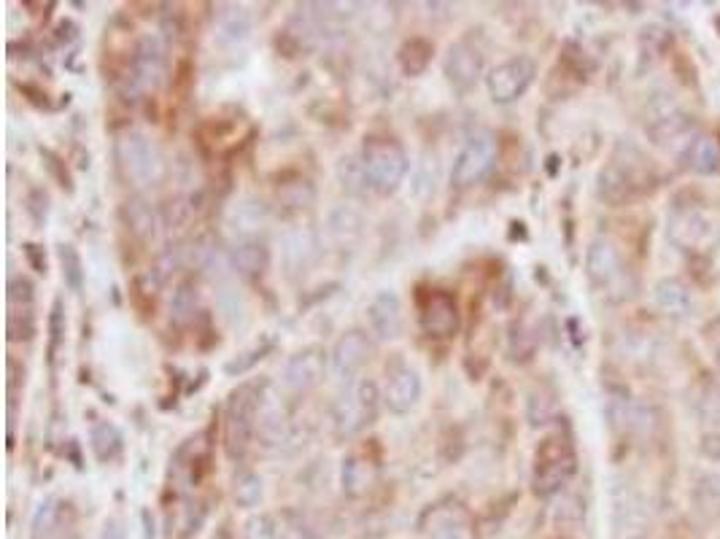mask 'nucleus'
<instances>
[{"mask_svg":"<svg viewBox=\"0 0 720 539\" xmlns=\"http://www.w3.org/2000/svg\"><path fill=\"white\" fill-rule=\"evenodd\" d=\"M653 181H656V176H653L648 157L637 146L621 143L615 149L613 160L607 162L599 173L596 192L607 205H629L645 192H650L656 186Z\"/></svg>","mask_w":720,"mask_h":539,"instance_id":"obj_1","label":"nucleus"},{"mask_svg":"<svg viewBox=\"0 0 720 539\" xmlns=\"http://www.w3.org/2000/svg\"><path fill=\"white\" fill-rule=\"evenodd\" d=\"M265 389L259 383H240L230 391L224 405V451L232 461H240L249 453L259 426V405Z\"/></svg>","mask_w":720,"mask_h":539,"instance_id":"obj_2","label":"nucleus"},{"mask_svg":"<svg viewBox=\"0 0 720 539\" xmlns=\"http://www.w3.org/2000/svg\"><path fill=\"white\" fill-rule=\"evenodd\" d=\"M116 165L122 170V176L130 184L141 186V189H152L160 186L168 176V165L157 143H152L138 130H127L116 138Z\"/></svg>","mask_w":720,"mask_h":539,"instance_id":"obj_3","label":"nucleus"},{"mask_svg":"<svg viewBox=\"0 0 720 539\" xmlns=\"http://www.w3.org/2000/svg\"><path fill=\"white\" fill-rule=\"evenodd\" d=\"M367 186L378 195H394L410 170V160L400 141L394 138H367L362 149Z\"/></svg>","mask_w":720,"mask_h":539,"instance_id":"obj_4","label":"nucleus"},{"mask_svg":"<svg viewBox=\"0 0 720 539\" xmlns=\"http://www.w3.org/2000/svg\"><path fill=\"white\" fill-rule=\"evenodd\" d=\"M578 469V459L572 451V442L564 434H551L545 437L537 451H534V469H532V488L537 496L559 494L567 486L569 478Z\"/></svg>","mask_w":720,"mask_h":539,"instance_id":"obj_5","label":"nucleus"},{"mask_svg":"<svg viewBox=\"0 0 720 539\" xmlns=\"http://www.w3.org/2000/svg\"><path fill=\"white\" fill-rule=\"evenodd\" d=\"M343 389L346 391L335 402V432L340 437H351L373 424L378 416V399L383 397L375 389L373 380H356Z\"/></svg>","mask_w":720,"mask_h":539,"instance_id":"obj_6","label":"nucleus"},{"mask_svg":"<svg viewBox=\"0 0 720 539\" xmlns=\"http://www.w3.org/2000/svg\"><path fill=\"white\" fill-rule=\"evenodd\" d=\"M168 73V52L157 36H143L133 49V57L127 62L125 87L133 95L157 89Z\"/></svg>","mask_w":720,"mask_h":539,"instance_id":"obj_7","label":"nucleus"},{"mask_svg":"<svg viewBox=\"0 0 720 539\" xmlns=\"http://www.w3.org/2000/svg\"><path fill=\"white\" fill-rule=\"evenodd\" d=\"M648 135L650 141L656 143V146H661V149L685 154L688 146L696 141L694 116L685 114L683 108L669 106V103H661V100H658L656 106H650Z\"/></svg>","mask_w":720,"mask_h":539,"instance_id":"obj_8","label":"nucleus"},{"mask_svg":"<svg viewBox=\"0 0 720 539\" xmlns=\"http://www.w3.org/2000/svg\"><path fill=\"white\" fill-rule=\"evenodd\" d=\"M494 165H497V138L491 133L472 135L454 160L451 184L456 189H470V186L480 184L483 178L489 176Z\"/></svg>","mask_w":720,"mask_h":539,"instance_id":"obj_9","label":"nucleus"},{"mask_svg":"<svg viewBox=\"0 0 720 539\" xmlns=\"http://www.w3.org/2000/svg\"><path fill=\"white\" fill-rule=\"evenodd\" d=\"M483 65H486V60H483V52L475 44V38L464 36L448 46L443 73L456 95H470L472 89L478 87L480 76H483Z\"/></svg>","mask_w":720,"mask_h":539,"instance_id":"obj_10","label":"nucleus"},{"mask_svg":"<svg viewBox=\"0 0 720 539\" xmlns=\"http://www.w3.org/2000/svg\"><path fill=\"white\" fill-rule=\"evenodd\" d=\"M534 76H537V65L532 57H510V60L499 62L497 68H491L486 76V89L494 103L507 106V103H516L526 89L532 87Z\"/></svg>","mask_w":720,"mask_h":539,"instance_id":"obj_11","label":"nucleus"},{"mask_svg":"<svg viewBox=\"0 0 720 539\" xmlns=\"http://www.w3.org/2000/svg\"><path fill=\"white\" fill-rule=\"evenodd\" d=\"M370 354H373V343H370V337L365 332H359V329L346 332L329 351V372H332V378L343 383V386L356 383V375L365 370V364L370 362Z\"/></svg>","mask_w":720,"mask_h":539,"instance_id":"obj_12","label":"nucleus"},{"mask_svg":"<svg viewBox=\"0 0 720 539\" xmlns=\"http://www.w3.org/2000/svg\"><path fill=\"white\" fill-rule=\"evenodd\" d=\"M669 238L683 251H707L718 240V224L699 208H677L669 219Z\"/></svg>","mask_w":720,"mask_h":539,"instance_id":"obj_13","label":"nucleus"},{"mask_svg":"<svg viewBox=\"0 0 720 539\" xmlns=\"http://www.w3.org/2000/svg\"><path fill=\"white\" fill-rule=\"evenodd\" d=\"M421 327L432 340H451L454 335H459L462 313H459V302L454 294L432 289L421 302Z\"/></svg>","mask_w":720,"mask_h":539,"instance_id":"obj_14","label":"nucleus"},{"mask_svg":"<svg viewBox=\"0 0 720 539\" xmlns=\"http://www.w3.org/2000/svg\"><path fill=\"white\" fill-rule=\"evenodd\" d=\"M329 367V354L319 345H308L303 351L289 356L284 367V386L294 394H308L324 380Z\"/></svg>","mask_w":720,"mask_h":539,"instance_id":"obj_15","label":"nucleus"},{"mask_svg":"<svg viewBox=\"0 0 720 539\" xmlns=\"http://www.w3.org/2000/svg\"><path fill=\"white\" fill-rule=\"evenodd\" d=\"M33 283L25 275H14L9 281V340H33L36 337V308H33Z\"/></svg>","mask_w":720,"mask_h":539,"instance_id":"obj_16","label":"nucleus"},{"mask_svg":"<svg viewBox=\"0 0 720 539\" xmlns=\"http://www.w3.org/2000/svg\"><path fill=\"white\" fill-rule=\"evenodd\" d=\"M586 275L596 289H613L623 278V257L621 248L610 238H596L588 246L586 254Z\"/></svg>","mask_w":720,"mask_h":539,"instance_id":"obj_17","label":"nucleus"},{"mask_svg":"<svg viewBox=\"0 0 720 539\" xmlns=\"http://www.w3.org/2000/svg\"><path fill=\"white\" fill-rule=\"evenodd\" d=\"M367 324L381 343H394L402 335V302L392 289H383L370 300Z\"/></svg>","mask_w":720,"mask_h":539,"instance_id":"obj_18","label":"nucleus"},{"mask_svg":"<svg viewBox=\"0 0 720 539\" xmlns=\"http://www.w3.org/2000/svg\"><path fill=\"white\" fill-rule=\"evenodd\" d=\"M421 375L418 370L408 367V364H400L397 370L389 375V383H386V391H383V405L392 410L394 416H408L410 410L418 405L421 399Z\"/></svg>","mask_w":720,"mask_h":539,"instance_id":"obj_19","label":"nucleus"},{"mask_svg":"<svg viewBox=\"0 0 720 539\" xmlns=\"http://www.w3.org/2000/svg\"><path fill=\"white\" fill-rule=\"evenodd\" d=\"M281 257H284L286 273L292 278L308 273V267L319 257V240L311 230H303V227L289 230L281 240Z\"/></svg>","mask_w":720,"mask_h":539,"instance_id":"obj_20","label":"nucleus"},{"mask_svg":"<svg viewBox=\"0 0 720 539\" xmlns=\"http://www.w3.org/2000/svg\"><path fill=\"white\" fill-rule=\"evenodd\" d=\"M265 224L267 205L254 200V197H243L227 211V227L238 240H257Z\"/></svg>","mask_w":720,"mask_h":539,"instance_id":"obj_21","label":"nucleus"},{"mask_svg":"<svg viewBox=\"0 0 720 539\" xmlns=\"http://www.w3.org/2000/svg\"><path fill=\"white\" fill-rule=\"evenodd\" d=\"M656 302L669 319L683 321L694 313V294L680 278H661L656 283Z\"/></svg>","mask_w":720,"mask_h":539,"instance_id":"obj_22","label":"nucleus"},{"mask_svg":"<svg viewBox=\"0 0 720 539\" xmlns=\"http://www.w3.org/2000/svg\"><path fill=\"white\" fill-rule=\"evenodd\" d=\"M68 513H71V504L63 502V499H54V496L44 499L36 515H33V521H30V539L63 537V523Z\"/></svg>","mask_w":720,"mask_h":539,"instance_id":"obj_23","label":"nucleus"},{"mask_svg":"<svg viewBox=\"0 0 720 539\" xmlns=\"http://www.w3.org/2000/svg\"><path fill=\"white\" fill-rule=\"evenodd\" d=\"M685 168L699 176H715L720 173V138L718 135H699L688 151L683 154Z\"/></svg>","mask_w":720,"mask_h":539,"instance_id":"obj_24","label":"nucleus"},{"mask_svg":"<svg viewBox=\"0 0 720 539\" xmlns=\"http://www.w3.org/2000/svg\"><path fill=\"white\" fill-rule=\"evenodd\" d=\"M230 265L246 278H257L270 265V251L259 240H238L230 251Z\"/></svg>","mask_w":720,"mask_h":539,"instance_id":"obj_25","label":"nucleus"},{"mask_svg":"<svg viewBox=\"0 0 720 539\" xmlns=\"http://www.w3.org/2000/svg\"><path fill=\"white\" fill-rule=\"evenodd\" d=\"M251 33V17L243 6H224L216 25V41L222 46L243 44Z\"/></svg>","mask_w":720,"mask_h":539,"instance_id":"obj_26","label":"nucleus"},{"mask_svg":"<svg viewBox=\"0 0 720 539\" xmlns=\"http://www.w3.org/2000/svg\"><path fill=\"white\" fill-rule=\"evenodd\" d=\"M375 480V464L362 453H354L343 461V469H340V483H343V491L348 496H362L367 488L373 486Z\"/></svg>","mask_w":720,"mask_h":539,"instance_id":"obj_27","label":"nucleus"},{"mask_svg":"<svg viewBox=\"0 0 720 539\" xmlns=\"http://www.w3.org/2000/svg\"><path fill=\"white\" fill-rule=\"evenodd\" d=\"M122 216H125L127 230L133 232L135 238L149 243V240L157 238V230H160V219L149 203L143 200H127L125 208H122Z\"/></svg>","mask_w":720,"mask_h":539,"instance_id":"obj_28","label":"nucleus"},{"mask_svg":"<svg viewBox=\"0 0 720 539\" xmlns=\"http://www.w3.org/2000/svg\"><path fill=\"white\" fill-rule=\"evenodd\" d=\"M432 57H435V44L421 36L408 38V41L400 46V52H397V60H400V68L405 76H421V73H427V68L432 65Z\"/></svg>","mask_w":720,"mask_h":539,"instance_id":"obj_29","label":"nucleus"},{"mask_svg":"<svg viewBox=\"0 0 720 539\" xmlns=\"http://www.w3.org/2000/svg\"><path fill=\"white\" fill-rule=\"evenodd\" d=\"M89 445L100 464H111L122 453V432L111 421H98L89 432Z\"/></svg>","mask_w":720,"mask_h":539,"instance_id":"obj_30","label":"nucleus"},{"mask_svg":"<svg viewBox=\"0 0 720 539\" xmlns=\"http://www.w3.org/2000/svg\"><path fill=\"white\" fill-rule=\"evenodd\" d=\"M262 494H265V480L259 478L257 472H251V469L240 472L235 483H232V499H235V504L243 507V510L257 507V504L262 502Z\"/></svg>","mask_w":720,"mask_h":539,"instance_id":"obj_31","label":"nucleus"},{"mask_svg":"<svg viewBox=\"0 0 720 539\" xmlns=\"http://www.w3.org/2000/svg\"><path fill=\"white\" fill-rule=\"evenodd\" d=\"M195 313H197L195 281L178 283L176 294H173V302H170V316H173V321H176L178 327H184L189 321H195Z\"/></svg>","mask_w":720,"mask_h":539,"instance_id":"obj_32","label":"nucleus"},{"mask_svg":"<svg viewBox=\"0 0 720 539\" xmlns=\"http://www.w3.org/2000/svg\"><path fill=\"white\" fill-rule=\"evenodd\" d=\"M60 265H63V278L71 286L73 292H81L84 286V262H81L79 251L71 243L60 246Z\"/></svg>","mask_w":720,"mask_h":539,"instance_id":"obj_33","label":"nucleus"},{"mask_svg":"<svg viewBox=\"0 0 720 539\" xmlns=\"http://www.w3.org/2000/svg\"><path fill=\"white\" fill-rule=\"evenodd\" d=\"M359 227H362V221L356 216L354 211H348V208H340V211L332 213V219H329V232H332V238L340 240V243H351V240L359 235Z\"/></svg>","mask_w":720,"mask_h":539,"instance_id":"obj_34","label":"nucleus"},{"mask_svg":"<svg viewBox=\"0 0 720 539\" xmlns=\"http://www.w3.org/2000/svg\"><path fill=\"white\" fill-rule=\"evenodd\" d=\"M243 539H281V526L276 515L257 513L243 523Z\"/></svg>","mask_w":720,"mask_h":539,"instance_id":"obj_35","label":"nucleus"},{"mask_svg":"<svg viewBox=\"0 0 720 539\" xmlns=\"http://www.w3.org/2000/svg\"><path fill=\"white\" fill-rule=\"evenodd\" d=\"M338 176L340 181H343V186H348L351 192H354V189H370V186H367L365 165H362V154H359V157H343L338 165Z\"/></svg>","mask_w":720,"mask_h":539,"instance_id":"obj_36","label":"nucleus"},{"mask_svg":"<svg viewBox=\"0 0 720 539\" xmlns=\"http://www.w3.org/2000/svg\"><path fill=\"white\" fill-rule=\"evenodd\" d=\"M429 539H470V529H467V523H464L462 518L443 515V518H437V521L432 523Z\"/></svg>","mask_w":720,"mask_h":539,"instance_id":"obj_37","label":"nucleus"},{"mask_svg":"<svg viewBox=\"0 0 720 539\" xmlns=\"http://www.w3.org/2000/svg\"><path fill=\"white\" fill-rule=\"evenodd\" d=\"M699 416H702L704 424L720 426V389L715 383H707L699 394Z\"/></svg>","mask_w":720,"mask_h":539,"instance_id":"obj_38","label":"nucleus"},{"mask_svg":"<svg viewBox=\"0 0 720 539\" xmlns=\"http://www.w3.org/2000/svg\"><path fill=\"white\" fill-rule=\"evenodd\" d=\"M265 351H267V348H254V351H249V354L238 356L235 362L227 364L224 370H227V375H240V372L249 370V367H251V364H254V362H259V359H265V356H262V354H265Z\"/></svg>","mask_w":720,"mask_h":539,"instance_id":"obj_39","label":"nucleus"},{"mask_svg":"<svg viewBox=\"0 0 720 539\" xmlns=\"http://www.w3.org/2000/svg\"><path fill=\"white\" fill-rule=\"evenodd\" d=\"M103 539H125V531L119 526V521H106V529H103Z\"/></svg>","mask_w":720,"mask_h":539,"instance_id":"obj_40","label":"nucleus"},{"mask_svg":"<svg viewBox=\"0 0 720 539\" xmlns=\"http://www.w3.org/2000/svg\"><path fill=\"white\" fill-rule=\"evenodd\" d=\"M281 539H311L308 531H303L300 526H292V529H281Z\"/></svg>","mask_w":720,"mask_h":539,"instance_id":"obj_41","label":"nucleus"},{"mask_svg":"<svg viewBox=\"0 0 720 539\" xmlns=\"http://www.w3.org/2000/svg\"><path fill=\"white\" fill-rule=\"evenodd\" d=\"M211 539H230V534H227V531H219V534H214Z\"/></svg>","mask_w":720,"mask_h":539,"instance_id":"obj_42","label":"nucleus"},{"mask_svg":"<svg viewBox=\"0 0 720 539\" xmlns=\"http://www.w3.org/2000/svg\"><path fill=\"white\" fill-rule=\"evenodd\" d=\"M718 370H720V348H718Z\"/></svg>","mask_w":720,"mask_h":539,"instance_id":"obj_43","label":"nucleus"}]
</instances>
